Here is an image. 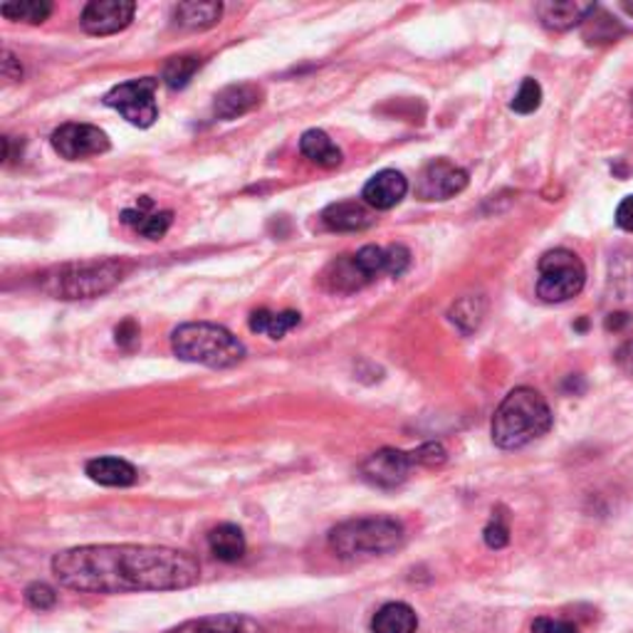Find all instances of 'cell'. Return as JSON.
<instances>
[{"mask_svg": "<svg viewBox=\"0 0 633 633\" xmlns=\"http://www.w3.org/2000/svg\"><path fill=\"white\" fill-rule=\"evenodd\" d=\"M53 575L67 589L87 594L173 591L199 581L193 555L151 545H87L65 549L53 559Z\"/></svg>", "mask_w": 633, "mask_h": 633, "instance_id": "obj_1", "label": "cell"}, {"mask_svg": "<svg viewBox=\"0 0 633 633\" xmlns=\"http://www.w3.org/2000/svg\"><path fill=\"white\" fill-rule=\"evenodd\" d=\"M549 428H552V411L545 396L529 386H519L497 406L493 416V441L497 448L515 451L543 438Z\"/></svg>", "mask_w": 633, "mask_h": 633, "instance_id": "obj_2", "label": "cell"}, {"mask_svg": "<svg viewBox=\"0 0 633 633\" xmlns=\"http://www.w3.org/2000/svg\"><path fill=\"white\" fill-rule=\"evenodd\" d=\"M171 350L181 362L228 369L245 360V344L226 326L211 322L181 324L171 334Z\"/></svg>", "mask_w": 633, "mask_h": 633, "instance_id": "obj_3", "label": "cell"}, {"mask_svg": "<svg viewBox=\"0 0 633 633\" xmlns=\"http://www.w3.org/2000/svg\"><path fill=\"white\" fill-rule=\"evenodd\" d=\"M404 525L391 517H360L336 525L330 533V547L342 559L382 557L404 545Z\"/></svg>", "mask_w": 633, "mask_h": 633, "instance_id": "obj_4", "label": "cell"}, {"mask_svg": "<svg viewBox=\"0 0 633 633\" xmlns=\"http://www.w3.org/2000/svg\"><path fill=\"white\" fill-rule=\"evenodd\" d=\"M129 268L117 260H87L69 262L45 275L43 288L57 300H87L99 298L125 280Z\"/></svg>", "mask_w": 633, "mask_h": 633, "instance_id": "obj_5", "label": "cell"}, {"mask_svg": "<svg viewBox=\"0 0 633 633\" xmlns=\"http://www.w3.org/2000/svg\"><path fill=\"white\" fill-rule=\"evenodd\" d=\"M539 278H537V294L543 302L559 304L584 290L587 268L575 253L557 248L545 253L539 258Z\"/></svg>", "mask_w": 633, "mask_h": 633, "instance_id": "obj_6", "label": "cell"}, {"mask_svg": "<svg viewBox=\"0 0 633 633\" xmlns=\"http://www.w3.org/2000/svg\"><path fill=\"white\" fill-rule=\"evenodd\" d=\"M157 87H159V79L154 77L131 79V82H125V85H117L115 89H109L101 101H105L107 107L117 109L119 115L129 121V125L147 129L159 119Z\"/></svg>", "mask_w": 633, "mask_h": 633, "instance_id": "obj_7", "label": "cell"}, {"mask_svg": "<svg viewBox=\"0 0 633 633\" xmlns=\"http://www.w3.org/2000/svg\"><path fill=\"white\" fill-rule=\"evenodd\" d=\"M468 186V171L448 159H433L418 173L416 196L421 201H448L463 193Z\"/></svg>", "mask_w": 633, "mask_h": 633, "instance_id": "obj_8", "label": "cell"}, {"mask_svg": "<svg viewBox=\"0 0 633 633\" xmlns=\"http://www.w3.org/2000/svg\"><path fill=\"white\" fill-rule=\"evenodd\" d=\"M109 147V137L92 125H63L53 131V149L67 161L107 154Z\"/></svg>", "mask_w": 633, "mask_h": 633, "instance_id": "obj_9", "label": "cell"}, {"mask_svg": "<svg viewBox=\"0 0 633 633\" xmlns=\"http://www.w3.org/2000/svg\"><path fill=\"white\" fill-rule=\"evenodd\" d=\"M411 468H414L411 453L396 451V448H382V451H376L366 458L360 468V473L366 483L374 485V487L394 490V487L406 483V478H408V473H411Z\"/></svg>", "mask_w": 633, "mask_h": 633, "instance_id": "obj_10", "label": "cell"}, {"mask_svg": "<svg viewBox=\"0 0 633 633\" xmlns=\"http://www.w3.org/2000/svg\"><path fill=\"white\" fill-rule=\"evenodd\" d=\"M137 6L129 0H92L85 6L79 25L89 35H115L135 20Z\"/></svg>", "mask_w": 633, "mask_h": 633, "instance_id": "obj_11", "label": "cell"}, {"mask_svg": "<svg viewBox=\"0 0 633 633\" xmlns=\"http://www.w3.org/2000/svg\"><path fill=\"white\" fill-rule=\"evenodd\" d=\"M406 193H408V181L404 179V173L386 169L369 179V183H366L362 191V199L366 206H372L376 211H389L404 201Z\"/></svg>", "mask_w": 633, "mask_h": 633, "instance_id": "obj_12", "label": "cell"}, {"mask_svg": "<svg viewBox=\"0 0 633 633\" xmlns=\"http://www.w3.org/2000/svg\"><path fill=\"white\" fill-rule=\"evenodd\" d=\"M260 99H262V89L258 85H250V82L223 87L216 95V99H213V115L223 121L238 119L258 107Z\"/></svg>", "mask_w": 633, "mask_h": 633, "instance_id": "obj_13", "label": "cell"}, {"mask_svg": "<svg viewBox=\"0 0 633 633\" xmlns=\"http://www.w3.org/2000/svg\"><path fill=\"white\" fill-rule=\"evenodd\" d=\"M594 3H577V0H547V3H537L535 13L543 20V25L557 33H565L594 13Z\"/></svg>", "mask_w": 633, "mask_h": 633, "instance_id": "obj_14", "label": "cell"}, {"mask_svg": "<svg viewBox=\"0 0 633 633\" xmlns=\"http://www.w3.org/2000/svg\"><path fill=\"white\" fill-rule=\"evenodd\" d=\"M154 206L149 196H141L137 208H127L121 211V223L135 228L141 236L149 240H159L167 236V230L173 223V213L171 211H159V213H149V208Z\"/></svg>", "mask_w": 633, "mask_h": 633, "instance_id": "obj_15", "label": "cell"}, {"mask_svg": "<svg viewBox=\"0 0 633 633\" xmlns=\"http://www.w3.org/2000/svg\"><path fill=\"white\" fill-rule=\"evenodd\" d=\"M322 282L324 288L332 292H356L366 288L372 280L366 278L362 265L356 262V255H342V258L326 265L322 272Z\"/></svg>", "mask_w": 633, "mask_h": 633, "instance_id": "obj_16", "label": "cell"}, {"mask_svg": "<svg viewBox=\"0 0 633 633\" xmlns=\"http://www.w3.org/2000/svg\"><path fill=\"white\" fill-rule=\"evenodd\" d=\"M322 223L330 230L356 233V230H366L369 226H374V216L369 208L362 206V203L342 201V203H332V206L324 208Z\"/></svg>", "mask_w": 633, "mask_h": 633, "instance_id": "obj_17", "label": "cell"}, {"mask_svg": "<svg viewBox=\"0 0 633 633\" xmlns=\"http://www.w3.org/2000/svg\"><path fill=\"white\" fill-rule=\"evenodd\" d=\"M171 633H265L258 621L240 614H218L186 621Z\"/></svg>", "mask_w": 633, "mask_h": 633, "instance_id": "obj_18", "label": "cell"}, {"mask_svg": "<svg viewBox=\"0 0 633 633\" xmlns=\"http://www.w3.org/2000/svg\"><path fill=\"white\" fill-rule=\"evenodd\" d=\"M87 475L105 487H129L137 483V468L121 458H95L87 463Z\"/></svg>", "mask_w": 633, "mask_h": 633, "instance_id": "obj_19", "label": "cell"}, {"mask_svg": "<svg viewBox=\"0 0 633 633\" xmlns=\"http://www.w3.org/2000/svg\"><path fill=\"white\" fill-rule=\"evenodd\" d=\"M416 611L408 604H401V601H391V604L382 607L372 621L374 633H416Z\"/></svg>", "mask_w": 633, "mask_h": 633, "instance_id": "obj_20", "label": "cell"}, {"mask_svg": "<svg viewBox=\"0 0 633 633\" xmlns=\"http://www.w3.org/2000/svg\"><path fill=\"white\" fill-rule=\"evenodd\" d=\"M300 151L312 163H316V167H322V169H334L342 163V149L336 147L322 129L304 131L302 139H300Z\"/></svg>", "mask_w": 633, "mask_h": 633, "instance_id": "obj_21", "label": "cell"}, {"mask_svg": "<svg viewBox=\"0 0 633 633\" xmlns=\"http://www.w3.org/2000/svg\"><path fill=\"white\" fill-rule=\"evenodd\" d=\"M223 3H179L173 6V23L186 30H208L218 25Z\"/></svg>", "mask_w": 633, "mask_h": 633, "instance_id": "obj_22", "label": "cell"}, {"mask_svg": "<svg viewBox=\"0 0 633 633\" xmlns=\"http://www.w3.org/2000/svg\"><path fill=\"white\" fill-rule=\"evenodd\" d=\"M302 322L300 312H270V310H258L250 314V330L255 334H268L270 340H282L285 334L292 332L294 326Z\"/></svg>", "mask_w": 633, "mask_h": 633, "instance_id": "obj_23", "label": "cell"}, {"mask_svg": "<svg viewBox=\"0 0 633 633\" xmlns=\"http://www.w3.org/2000/svg\"><path fill=\"white\" fill-rule=\"evenodd\" d=\"M208 547L221 561H238L245 555V535L238 525H218L208 535Z\"/></svg>", "mask_w": 633, "mask_h": 633, "instance_id": "obj_24", "label": "cell"}, {"mask_svg": "<svg viewBox=\"0 0 633 633\" xmlns=\"http://www.w3.org/2000/svg\"><path fill=\"white\" fill-rule=\"evenodd\" d=\"M0 13L8 20H23V23L40 25L53 15V3H47V0H20V3L0 6Z\"/></svg>", "mask_w": 633, "mask_h": 633, "instance_id": "obj_25", "label": "cell"}, {"mask_svg": "<svg viewBox=\"0 0 633 633\" xmlns=\"http://www.w3.org/2000/svg\"><path fill=\"white\" fill-rule=\"evenodd\" d=\"M201 57L196 55H183V57H171L167 65H163V82L171 89H183L191 82V77L199 73Z\"/></svg>", "mask_w": 633, "mask_h": 633, "instance_id": "obj_26", "label": "cell"}, {"mask_svg": "<svg viewBox=\"0 0 633 633\" xmlns=\"http://www.w3.org/2000/svg\"><path fill=\"white\" fill-rule=\"evenodd\" d=\"M485 316V300L483 298H463L451 308V320L461 326L463 334L475 332Z\"/></svg>", "mask_w": 633, "mask_h": 633, "instance_id": "obj_27", "label": "cell"}, {"mask_svg": "<svg viewBox=\"0 0 633 633\" xmlns=\"http://www.w3.org/2000/svg\"><path fill=\"white\" fill-rule=\"evenodd\" d=\"M584 37L589 40V43H611V40H616L619 33H621V28L616 20H611L609 15L604 13H599V8L591 13L587 20H584Z\"/></svg>", "mask_w": 633, "mask_h": 633, "instance_id": "obj_28", "label": "cell"}, {"mask_svg": "<svg viewBox=\"0 0 633 633\" xmlns=\"http://www.w3.org/2000/svg\"><path fill=\"white\" fill-rule=\"evenodd\" d=\"M539 105H543V87H539L537 79L525 77L517 95L509 101V107H513L517 115H533V111L539 109Z\"/></svg>", "mask_w": 633, "mask_h": 633, "instance_id": "obj_29", "label": "cell"}, {"mask_svg": "<svg viewBox=\"0 0 633 633\" xmlns=\"http://www.w3.org/2000/svg\"><path fill=\"white\" fill-rule=\"evenodd\" d=\"M25 601H28V607H33L37 611H47L57 604V594L53 587L43 584V581H35V584H30L25 589Z\"/></svg>", "mask_w": 633, "mask_h": 633, "instance_id": "obj_30", "label": "cell"}, {"mask_svg": "<svg viewBox=\"0 0 633 633\" xmlns=\"http://www.w3.org/2000/svg\"><path fill=\"white\" fill-rule=\"evenodd\" d=\"M414 465H423V468H441L446 463V448L441 443H423L421 448H416L411 453Z\"/></svg>", "mask_w": 633, "mask_h": 633, "instance_id": "obj_31", "label": "cell"}, {"mask_svg": "<svg viewBox=\"0 0 633 633\" xmlns=\"http://www.w3.org/2000/svg\"><path fill=\"white\" fill-rule=\"evenodd\" d=\"M483 537L490 549H503L509 543V527H507L505 515H495L493 519H490Z\"/></svg>", "mask_w": 633, "mask_h": 633, "instance_id": "obj_32", "label": "cell"}, {"mask_svg": "<svg viewBox=\"0 0 633 633\" xmlns=\"http://www.w3.org/2000/svg\"><path fill=\"white\" fill-rule=\"evenodd\" d=\"M533 633H579V629L561 619H537L533 624Z\"/></svg>", "mask_w": 633, "mask_h": 633, "instance_id": "obj_33", "label": "cell"}, {"mask_svg": "<svg viewBox=\"0 0 633 633\" xmlns=\"http://www.w3.org/2000/svg\"><path fill=\"white\" fill-rule=\"evenodd\" d=\"M117 344L125 346V350H131V346L139 344V324L135 320H125L117 330Z\"/></svg>", "mask_w": 633, "mask_h": 633, "instance_id": "obj_34", "label": "cell"}, {"mask_svg": "<svg viewBox=\"0 0 633 633\" xmlns=\"http://www.w3.org/2000/svg\"><path fill=\"white\" fill-rule=\"evenodd\" d=\"M616 226L633 233V196H626L616 208Z\"/></svg>", "mask_w": 633, "mask_h": 633, "instance_id": "obj_35", "label": "cell"}, {"mask_svg": "<svg viewBox=\"0 0 633 633\" xmlns=\"http://www.w3.org/2000/svg\"><path fill=\"white\" fill-rule=\"evenodd\" d=\"M0 69H3V77L10 82L23 77V67H20V63L15 60V55L10 53V50H3V63H0Z\"/></svg>", "mask_w": 633, "mask_h": 633, "instance_id": "obj_36", "label": "cell"}, {"mask_svg": "<svg viewBox=\"0 0 633 633\" xmlns=\"http://www.w3.org/2000/svg\"><path fill=\"white\" fill-rule=\"evenodd\" d=\"M619 364L624 366L626 372H633V342H629L624 350L619 352Z\"/></svg>", "mask_w": 633, "mask_h": 633, "instance_id": "obj_37", "label": "cell"}, {"mask_svg": "<svg viewBox=\"0 0 633 633\" xmlns=\"http://www.w3.org/2000/svg\"><path fill=\"white\" fill-rule=\"evenodd\" d=\"M631 99H633V95H631Z\"/></svg>", "mask_w": 633, "mask_h": 633, "instance_id": "obj_38", "label": "cell"}]
</instances>
